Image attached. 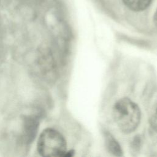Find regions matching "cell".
I'll return each mask as SVG.
<instances>
[{
	"label": "cell",
	"instance_id": "1",
	"mask_svg": "<svg viewBox=\"0 0 157 157\" xmlns=\"http://www.w3.org/2000/svg\"><path fill=\"white\" fill-rule=\"evenodd\" d=\"M113 117L120 129L125 133H129L138 126L140 120V111L136 103L124 98L115 104Z\"/></svg>",
	"mask_w": 157,
	"mask_h": 157
},
{
	"label": "cell",
	"instance_id": "2",
	"mask_svg": "<svg viewBox=\"0 0 157 157\" xmlns=\"http://www.w3.org/2000/svg\"><path fill=\"white\" fill-rule=\"evenodd\" d=\"M37 150L43 156H64L67 152L66 142L58 131L51 128L46 129L40 135Z\"/></svg>",
	"mask_w": 157,
	"mask_h": 157
},
{
	"label": "cell",
	"instance_id": "3",
	"mask_svg": "<svg viewBox=\"0 0 157 157\" xmlns=\"http://www.w3.org/2000/svg\"><path fill=\"white\" fill-rule=\"evenodd\" d=\"M129 9L134 11H141L150 5L151 0H123Z\"/></svg>",
	"mask_w": 157,
	"mask_h": 157
},
{
	"label": "cell",
	"instance_id": "4",
	"mask_svg": "<svg viewBox=\"0 0 157 157\" xmlns=\"http://www.w3.org/2000/svg\"><path fill=\"white\" fill-rule=\"evenodd\" d=\"M105 143L107 147L110 152L114 155H121L122 151L121 147L116 140L110 134H107L105 136Z\"/></svg>",
	"mask_w": 157,
	"mask_h": 157
},
{
	"label": "cell",
	"instance_id": "5",
	"mask_svg": "<svg viewBox=\"0 0 157 157\" xmlns=\"http://www.w3.org/2000/svg\"><path fill=\"white\" fill-rule=\"evenodd\" d=\"M150 123L152 128L157 132V104L155 106L151 113L150 118Z\"/></svg>",
	"mask_w": 157,
	"mask_h": 157
},
{
	"label": "cell",
	"instance_id": "6",
	"mask_svg": "<svg viewBox=\"0 0 157 157\" xmlns=\"http://www.w3.org/2000/svg\"><path fill=\"white\" fill-rule=\"evenodd\" d=\"M153 20H154L155 25L157 26V9H156V10L155 11V13L154 14V18H153Z\"/></svg>",
	"mask_w": 157,
	"mask_h": 157
}]
</instances>
